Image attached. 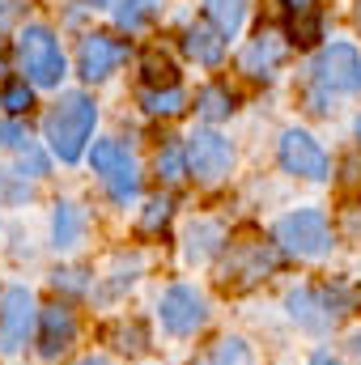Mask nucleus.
<instances>
[{
	"instance_id": "obj_13",
	"label": "nucleus",
	"mask_w": 361,
	"mask_h": 365,
	"mask_svg": "<svg viewBox=\"0 0 361 365\" xmlns=\"http://www.w3.org/2000/svg\"><path fill=\"white\" fill-rule=\"evenodd\" d=\"M183 51H187V60H195L204 68H217L225 60V34L213 30L208 21H195V26L183 30Z\"/></svg>"
},
{
	"instance_id": "obj_15",
	"label": "nucleus",
	"mask_w": 361,
	"mask_h": 365,
	"mask_svg": "<svg viewBox=\"0 0 361 365\" xmlns=\"http://www.w3.org/2000/svg\"><path fill=\"white\" fill-rule=\"evenodd\" d=\"M285 310H289V319H293L298 327H306V331H327V327H332V314H327L319 289H293V293H285Z\"/></svg>"
},
{
	"instance_id": "obj_22",
	"label": "nucleus",
	"mask_w": 361,
	"mask_h": 365,
	"mask_svg": "<svg viewBox=\"0 0 361 365\" xmlns=\"http://www.w3.org/2000/svg\"><path fill=\"white\" fill-rule=\"evenodd\" d=\"M128 162H132V158H128V149H123L119 140H98V145L90 149V166L102 175V179H111V175L123 170Z\"/></svg>"
},
{
	"instance_id": "obj_32",
	"label": "nucleus",
	"mask_w": 361,
	"mask_h": 365,
	"mask_svg": "<svg viewBox=\"0 0 361 365\" xmlns=\"http://www.w3.org/2000/svg\"><path fill=\"white\" fill-rule=\"evenodd\" d=\"M56 289H64V293H86L90 289V280H86V268H68V272H56Z\"/></svg>"
},
{
	"instance_id": "obj_9",
	"label": "nucleus",
	"mask_w": 361,
	"mask_h": 365,
	"mask_svg": "<svg viewBox=\"0 0 361 365\" xmlns=\"http://www.w3.org/2000/svg\"><path fill=\"white\" fill-rule=\"evenodd\" d=\"M285 56H289V34H280L276 26H260V30H255V38L243 47L238 68H243L251 81H272V77L280 73Z\"/></svg>"
},
{
	"instance_id": "obj_17",
	"label": "nucleus",
	"mask_w": 361,
	"mask_h": 365,
	"mask_svg": "<svg viewBox=\"0 0 361 365\" xmlns=\"http://www.w3.org/2000/svg\"><path fill=\"white\" fill-rule=\"evenodd\" d=\"M195 365H255V353L243 336H217L195 353Z\"/></svg>"
},
{
	"instance_id": "obj_7",
	"label": "nucleus",
	"mask_w": 361,
	"mask_h": 365,
	"mask_svg": "<svg viewBox=\"0 0 361 365\" xmlns=\"http://www.w3.org/2000/svg\"><path fill=\"white\" fill-rule=\"evenodd\" d=\"M315 86L327 93H361V51L349 43H332L315 60Z\"/></svg>"
},
{
	"instance_id": "obj_34",
	"label": "nucleus",
	"mask_w": 361,
	"mask_h": 365,
	"mask_svg": "<svg viewBox=\"0 0 361 365\" xmlns=\"http://www.w3.org/2000/svg\"><path fill=\"white\" fill-rule=\"evenodd\" d=\"M280 4H285L289 17H306V13H315V0H280Z\"/></svg>"
},
{
	"instance_id": "obj_11",
	"label": "nucleus",
	"mask_w": 361,
	"mask_h": 365,
	"mask_svg": "<svg viewBox=\"0 0 361 365\" xmlns=\"http://www.w3.org/2000/svg\"><path fill=\"white\" fill-rule=\"evenodd\" d=\"M123 56H128V47L115 38V34H102V30H93L81 38V47H77V73H81V81H106L119 64H123Z\"/></svg>"
},
{
	"instance_id": "obj_2",
	"label": "nucleus",
	"mask_w": 361,
	"mask_h": 365,
	"mask_svg": "<svg viewBox=\"0 0 361 365\" xmlns=\"http://www.w3.org/2000/svg\"><path fill=\"white\" fill-rule=\"evenodd\" d=\"M276 268H280V251H276V242L238 238V242H230V251L221 255V264H217V280H221V289H230V293H247V289L264 284Z\"/></svg>"
},
{
	"instance_id": "obj_14",
	"label": "nucleus",
	"mask_w": 361,
	"mask_h": 365,
	"mask_svg": "<svg viewBox=\"0 0 361 365\" xmlns=\"http://www.w3.org/2000/svg\"><path fill=\"white\" fill-rule=\"evenodd\" d=\"M221 242H225V225L200 217V221H191L187 234H183V259H187V264H204V259H213V255L221 251Z\"/></svg>"
},
{
	"instance_id": "obj_20",
	"label": "nucleus",
	"mask_w": 361,
	"mask_h": 365,
	"mask_svg": "<svg viewBox=\"0 0 361 365\" xmlns=\"http://www.w3.org/2000/svg\"><path fill=\"white\" fill-rule=\"evenodd\" d=\"M141 73H145L149 90H171V86H179V68H175V60L162 56V51H145Z\"/></svg>"
},
{
	"instance_id": "obj_4",
	"label": "nucleus",
	"mask_w": 361,
	"mask_h": 365,
	"mask_svg": "<svg viewBox=\"0 0 361 365\" xmlns=\"http://www.w3.org/2000/svg\"><path fill=\"white\" fill-rule=\"evenodd\" d=\"M272 238H276L280 251H289L298 259H319L332 247V225H327V217L319 208H298V212L276 221Z\"/></svg>"
},
{
	"instance_id": "obj_33",
	"label": "nucleus",
	"mask_w": 361,
	"mask_h": 365,
	"mask_svg": "<svg viewBox=\"0 0 361 365\" xmlns=\"http://www.w3.org/2000/svg\"><path fill=\"white\" fill-rule=\"evenodd\" d=\"M21 17V0H0V34H9Z\"/></svg>"
},
{
	"instance_id": "obj_6",
	"label": "nucleus",
	"mask_w": 361,
	"mask_h": 365,
	"mask_svg": "<svg viewBox=\"0 0 361 365\" xmlns=\"http://www.w3.org/2000/svg\"><path fill=\"white\" fill-rule=\"evenodd\" d=\"M34 323H39L34 293L21 289V284L4 289V293H0V357H13V353L30 340Z\"/></svg>"
},
{
	"instance_id": "obj_19",
	"label": "nucleus",
	"mask_w": 361,
	"mask_h": 365,
	"mask_svg": "<svg viewBox=\"0 0 361 365\" xmlns=\"http://www.w3.org/2000/svg\"><path fill=\"white\" fill-rule=\"evenodd\" d=\"M195 110H200V119H208V123H221V119H230L234 110H238V98L225 90V86H204V90L195 93Z\"/></svg>"
},
{
	"instance_id": "obj_1",
	"label": "nucleus",
	"mask_w": 361,
	"mask_h": 365,
	"mask_svg": "<svg viewBox=\"0 0 361 365\" xmlns=\"http://www.w3.org/2000/svg\"><path fill=\"white\" fill-rule=\"evenodd\" d=\"M93 123H98V106H93L90 93L73 90V93H60L56 98V106L47 110V119H43V136H47V145H51V153L60 158V162H81V153H86V145H90L93 136Z\"/></svg>"
},
{
	"instance_id": "obj_36",
	"label": "nucleus",
	"mask_w": 361,
	"mask_h": 365,
	"mask_svg": "<svg viewBox=\"0 0 361 365\" xmlns=\"http://www.w3.org/2000/svg\"><path fill=\"white\" fill-rule=\"evenodd\" d=\"M349 353L361 361V331H353V336H349Z\"/></svg>"
},
{
	"instance_id": "obj_27",
	"label": "nucleus",
	"mask_w": 361,
	"mask_h": 365,
	"mask_svg": "<svg viewBox=\"0 0 361 365\" xmlns=\"http://www.w3.org/2000/svg\"><path fill=\"white\" fill-rule=\"evenodd\" d=\"M106 182V191H111V200L115 204H128V200H136L141 195V179H136V162H128L123 170H115L111 179H102Z\"/></svg>"
},
{
	"instance_id": "obj_18",
	"label": "nucleus",
	"mask_w": 361,
	"mask_h": 365,
	"mask_svg": "<svg viewBox=\"0 0 361 365\" xmlns=\"http://www.w3.org/2000/svg\"><path fill=\"white\" fill-rule=\"evenodd\" d=\"M204 21L225 38H234L247 21V0H204Z\"/></svg>"
},
{
	"instance_id": "obj_3",
	"label": "nucleus",
	"mask_w": 361,
	"mask_h": 365,
	"mask_svg": "<svg viewBox=\"0 0 361 365\" xmlns=\"http://www.w3.org/2000/svg\"><path fill=\"white\" fill-rule=\"evenodd\" d=\"M17 60L26 68V81L39 86V90H56L64 81V73H68L56 34L47 26H39V21L26 26V30H17Z\"/></svg>"
},
{
	"instance_id": "obj_5",
	"label": "nucleus",
	"mask_w": 361,
	"mask_h": 365,
	"mask_svg": "<svg viewBox=\"0 0 361 365\" xmlns=\"http://www.w3.org/2000/svg\"><path fill=\"white\" fill-rule=\"evenodd\" d=\"M183 153H187V175L195 182H204V187L221 182L230 175V166H234V145L221 132H213V128H195L187 136Z\"/></svg>"
},
{
	"instance_id": "obj_10",
	"label": "nucleus",
	"mask_w": 361,
	"mask_h": 365,
	"mask_svg": "<svg viewBox=\"0 0 361 365\" xmlns=\"http://www.w3.org/2000/svg\"><path fill=\"white\" fill-rule=\"evenodd\" d=\"M280 166H285L289 175L306 179V182H323L327 170H332L323 145H319L310 132H302V128H289V132L280 136Z\"/></svg>"
},
{
	"instance_id": "obj_8",
	"label": "nucleus",
	"mask_w": 361,
	"mask_h": 365,
	"mask_svg": "<svg viewBox=\"0 0 361 365\" xmlns=\"http://www.w3.org/2000/svg\"><path fill=\"white\" fill-rule=\"evenodd\" d=\"M158 314H162V327L171 336H195L208 319V302L195 284H171L158 302Z\"/></svg>"
},
{
	"instance_id": "obj_16",
	"label": "nucleus",
	"mask_w": 361,
	"mask_h": 365,
	"mask_svg": "<svg viewBox=\"0 0 361 365\" xmlns=\"http://www.w3.org/2000/svg\"><path fill=\"white\" fill-rule=\"evenodd\" d=\"M86 234V212L73 204V200H60L56 212H51V247L56 251H73Z\"/></svg>"
},
{
	"instance_id": "obj_35",
	"label": "nucleus",
	"mask_w": 361,
	"mask_h": 365,
	"mask_svg": "<svg viewBox=\"0 0 361 365\" xmlns=\"http://www.w3.org/2000/svg\"><path fill=\"white\" fill-rule=\"evenodd\" d=\"M310 365H345V361H336L332 353H315V357H310Z\"/></svg>"
},
{
	"instance_id": "obj_28",
	"label": "nucleus",
	"mask_w": 361,
	"mask_h": 365,
	"mask_svg": "<svg viewBox=\"0 0 361 365\" xmlns=\"http://www.w3.org/2000/svg\"><path fill=\"white\" fill-rule=\"evenodd\" d=\"M158 175L166 182H183L187 179V153H183V145H162L158 149Z\"/></svg>"
},
{
	"instance_id": "obj_31",
	"label": "nucleus",
	"mask_w": 361,
	"mask_h": 365,
	"mask_svg": "<svg viewBox=\"0 0 361 365\" xmlns=\"http://www.w3.org/2000/svg\"><path fill=\"white\" fill-rule=\"evenodd\" d=\"M0 149H30V132L21 119H0Z\"/></svg>"
},
{
	"instance_id": "obj_29",
	"label": "nucleus",
	"mask_w": 361,
	"mask_h": 365,
	"mask_svg": "<svg viewBox=\"0 0 361 365\" xmlns=\"http://www.w3.org/2000/svg\"><path fill=\"white\" fill-rule=\"evenodd\" d=\"M171 212H175V200H171V195L149 200V204H145V212H141V234H158V230H166Z\"/></svg>"
},
{
	"instance_id": "obj_39",
	"label": "nucleus",
	"mask_w": 361,
	"mask_h": 365,
	"mask_svg": "<svg viewBox=\"0 0 361 365\" xmlns=\"http://www.w3.org/2000/svg\"><path fill=\"white\" fill-rule=\"evenodd\" d=\"M353 128H357V136H361V115H357V123H353Z\"/></svg>"
},
{
	"instance_id": "obj_26",
	"label": "nucleus",
	"mask_w": 361,
	"mask_h": 365,
	"mask_svg": "<svg viewBox=\"0 0 361 365\" xmlns=\"http://www.w3.org/2000/svg\"><path fill=\"white\" fill-rule=\"evenodd\" d=\"M0 106L17 119V115H26L30 106H34V86L26 81V77H13V81H4L0 86Z\"/></svg>"
},
{
	"instance_id": "obj_38",
	"label": "nucleus",
	"mask_w": 361,
	"mask_h": 365,
	"mask_svg": "<svg viewBox=\"0 0 361 365\" xmlns=\"http://www.w3.org/2000/svg\"><path fill=\"white\" fill-rule=\"evenodd\" d=\"M90 4H93V9H102V4H111V0H90Z\"/></svg>"
},
{
	"instance_id": "obj_21",
	"label": "nucleus",
	"mask_w": 361,
	"mask_h": 365,
	"mask_svg": "<svg viewBox=\"0 0 361 365\" xmlns=\"http://www.w3.org/2000/svg\"><path fill=\"white\" fill-rule=\"evenodd\" d=\"M183 90L179 86H171V90H141V106H145V115H153V119H175L183 110Z\"/></svg>"
},
{
	"instance_id": "obj_30",
	"label": "nucleus",
	"mask_w": 361,
	"mask_h": 365,
	"mask_svg": "<svg viewBox=\"0 0 361 365\" xmlns=\"http://www.w3.org/2000/svg\"><path fill=\"white\" fill-rule=\"evenodd\" d=\"M319 34H323V21H319V13L289 17V43H298V47H315V43H319Z\"/></svg>"
},
{
	"instance_id": "obj_24",
	"label": "nucleus",
	"mask_w": 361,
	"mask_h": 365,
	"mask_svg": "<svg viewBox=\"0 0 361 365\" xmlns=\"http://www.w3.org/2000/svg\"><path fill=\"white\" fill-rule=\"evenodd\" d=\"M158 9H162V0H119V4H115V21H119V30L132 34V30H141Z\"/></svg>"
},
{
	"instance_id": "obj_37",
	"label": "nucleus",
	"mask_w": 361,
	"mask_h": 365,
	"mask_svg": "<svg viewBox=\"0 0 361 365\" xmlns=\"http://www.w3.org/2000/svg\"><path fill=\"white\" fill-rule=\"evenodd\" d=\"M77 365H111V361H106L102 353H90V357H81V361H77Z\"/></svg>"
},
{
	"instance_id": "obj_23",
	"label": "nucleus",
	"mask_w": 361,
	"mask_h": 365,
	"mask_svg": "<svg viewBox=\"0 0 361 365\" xmlns=\"http://www.w3.org/2000/svg\"><path fill=\"white\" fill-rule=\"evenodd\" d=\"M106 336H111V340H115V349H119V353H128V357H141V353L149 349V336H145V327H141L136 319H119Z\"/></svg>"
},
{
	"instance_id": "obj_12",
	"label": "nucleus",
	"mask_w": 361,
	"mask_h": 365,
	"mask_svg": "<svg viewBox=\"0 0 361 365\" xmlns=\"http://www.w3.org/2000/svg\"><path fill=\"white\" fill-rule=\"evenodd\" d=\"M77 340V314L64 306V302H51L39 310V357L51 365L60 361Z\"/></svg>"
},
{
	"instance_id": "obj_25",
	"label": "nucleus",
	"mask_w": 361,
	"mask_h": 365,
	"mask_svg": "<svg viewBox=\"0 0 361 365\" xmlns=\"http://www.w3.org/2000/svg\"><path fill=\"white\" fill-rule=\"evenodd\" d=\"M319 297H323V306H327L332 323H336V319H345V314H353V306H357V293H353V284H345V280L323 284V289H319Z\"/></svg>"
}]
</instances>
